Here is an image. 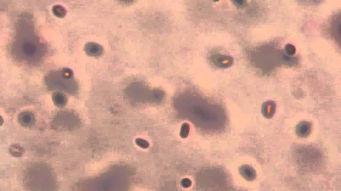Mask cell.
I'll use <instances>...</instances> for the list:
<instances>
[{
    "instance_id": "6da1fadb",
    "label": "cell",
    "mask_w": 341,
    "mask_h": 191,
    "mask_svg": "<svg viewBox=\"0 0 341 191\" xmlns=\"http://www.w3.org/2000/svg\"><path fill=\"white\" fill-rule=\"evenodd\" d=\"M214 63L216 66L220 68H227L233 64V60L228 56L217 55L214 57Z\"/></svg>"
},
{
    "instance_id": "7a4b0ae2",
    "label": "cell",
    "mask_w": 341,
    "mask_h": 191,
    "mask_svg": "<svg viewBox=\"0 0 341 191\" xmlns=\"http://www.w3.org/2000/svg\"><path fill=\"white\" fill-rule=\"evenodd\" d=\"M275 104L273 101H269V102H265L262 105V112L266 116H269V115L271 116L275 112Z\"/></svg>"
},
{
    "instance_id": "3957f363",
    "label": "cell",
    "mask_w": 341,
    "mask_h": 191,
    "mask_svg": "<svg viewBox=\"0 0 341 191\" xmlns=\"http://www.w3.org/2000/svg\"><path fill=\"white\" fill-rule=\"evenodd\" d=\"M285 51H286L288 55H294L296 52V48L291 44H287L285 46Z\"/></svg>"
},
{
    "instance_id": "277c9868",
    "label": "cell",
    "mask_w": 341,
    "mask_h": 191,
    "mask_svg": "<svg viewBox=\"0 0 341 191\" xmlns=\"http://www.w3.org/2000/svg\"><path fill=\"white\" fill-rule=\"evenodd\" d=\"M233 2L234 4L236 5V6L239 7H245V4H246V1H234Z\"/></svg>"
}]
</instances>
